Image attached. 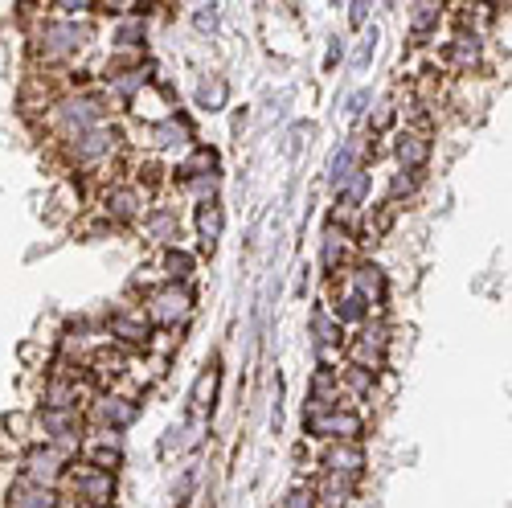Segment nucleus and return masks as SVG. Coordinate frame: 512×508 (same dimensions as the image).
<instances>
[{"label": "nucleus", "instance_id": "1", "mask_svg": "<svg viewBox=\"0 0 512 508\" xmlns=\"http://www.w3.org/2000/svg\"><path fill=\"white\" fill-rule=\"evenodd\" d=\"M304 431L308 435H320L328 443H357L361 431H365V422L361 414L345 410V406H304Z\"/></svg>", "mask_w": 512, "mask_h": 508}, {"label": "nucleus", "instance_id": "2", "mask_svg": "<svg viewBox=\"0 0 512 508\" xmlns=\"http://www.w3.org/2000/svg\"><path fill=\"white\" fill-rule=\"evenodd\" d=\"M107 111H111V103L103 95H66L54 103V127L66 140H74L78 132H87V127L107 123Z\"/></svg>", "mask_w": 512, "mask_h": 508}, {"label": "nucleus", "instance_id": "3", "mask_svg": "<svg viewBox=\"0 0 512 508\" xmlns=\"http://www.w3.org/2000/svg\"><path fill=\"white\" fill-rule=\"evenodd\" d=\"M189 312H193V291H189L185 283H160V287L148 295V324L177 328Z\"/></svg>", "mask_w": 512, "mask_h": 508}, {"label": "nucleus", "instance_id": "4", "mask_svg": "<svg viewBox=\"0 0 512 508\" xmlns=\"http://www.w3.org/2000/svg\"><path fill=\"white\" fill-rule=\"evenodd\" d=\"M386 345H390V328L381 324V320L377 324L365 320L357 328V336L349 341V365H357L365 373H377L381 365H386Z\"/></svg>", "mask_w": 512, "mask_h": 508}, {"label": "nucleus", "instance_id": "5", "mask_svg": "<svg viewBox=\"0 0 512 508\" xmlns=\"http://www.w3.org/2000/svg\"><path fill=\"white\" fill-rule=\"evenodd\" d=\"M82 46H87V29L74 25V21H46L37 33V50L46 54V62H62L70 54H78Z\"/></svg>", "mask_w": 512, "mask_h": 508}, {"label": "nucleus", "instance_id": "6", "mask_svg": "<svg viewBox=\"0 0 512 508\" xmlns=\"http://www.w3.org/2000/svg\"><path fill=\"white\" fill-rule=\"evenodd\" d=\"M78 504H111L115 500V476L103 468H91V463H78V468L66 472Z\"/></svg>", "mask_w": 512, "mask_h": 508}, {"label": "nucleus", "instance_id": "7", "mask_svg": "<svg viewBox=\"0 0 512 508\" xmlns=\"http://www.w3.org/2000/svg\"><path fill=\"white\" fill-rule=\"evenodd\" d=\"M25 480L29 484H41V488H54L58 480H66V472H70V459L58 451V447H50V443H41V447H33L29 455H25Z\"/></svg>", "mask_w": 512, "mask_h": 508}, {"label": "nucleus", "instance_id": "8", "mask_svg": "<svg viewBox=\"0 0 512 508\" xmlns=\"http://www.w3.org/2000/svg\"><path fill=\"white\" fill-rule=\"evenodd\" d=\"M119 148V132L111 123H95V127H87V132H78L74 140H70V156L78 160V164H91V160H103V156H111Z\"/></svg>", "mask_w": 512, "mask_h": 508}, {"label": "nucleus", "instance_id": "9", "mask_svg": "<svg viewBox=\"0 0 512 508\" xmlns=\"http://www.w3.org/2000/svg\"><path fill=\"white\" fill-rule=\"evenodd\" d=\"M394 152H398V164L406 168V173H418V168L431 160V132H426V123L402 127L398 140H394Z\"/></svg>", "mask_w": 512, "mask_h": 508}, {"label": "nucleus", "instance_id": "10", "mask_svg": "<svg viewBox=\"0 0 512 508\" xmlns=\"http://www.w3.org/2000/svg\"><path fill=\"white\" fill-rule=\"evenodd\" d=\"M91 418L99 422V431H123L127 422H136V402L123 394H99L91 402Z\"/></svg>", "mask_w": 512, "mask_h": 508}, {"label": "nucleus", "instance_id": "11", "mask_svg": "<svg viewBox=\"0 0 512 508\" xmlns=\"http://www.w3.org/2000/svg\"><path fill=\"white\" fill-rule=\"evenodd\" d=\"M320 463H324V472L361 480V472H365V447L361 443H328Z\"/></svg>", "mask_w": 512, "mask_h": 508}, {"label": "nucleus", "instance_id": "12", "mask_svg": "<svg viewBox=\"0 0 512 508\" xmlns=\"http://www.w3.org/2000/svg\"><path fill=\"white\" fill-rule=\"evenodd\" d=\"M111 332L119 336L123 345H132V349H144V345L152 341V324H148L144 312H119V316L111 320Z\"/></svg>", "mask_w": 512, "mask_h": 508}, {"label": "nucleus", "instance_id": "13", "mask_svg": "<svg viewBox=\"0 0 512 508\" xmlns=\"http://www.w3.org/2000/svg\"><path fill=\"white\" fill-rule=\"evenodd\" d=\"M349 287L361 295L365 304H377L381 295H386V275H381V267H373V263H357L349 271Z\"/></svg>", "mask_w": 512, "mask_h": 508}, {"label": "nucleus", "instance_id": "14", "mask_svg": "<svg viewBox=\"0 0 512 508\" xmlns=\"http://www.w3.org/2000/svg\"><path fill=\"white\" fill-rule=\"evenodd\" d=\"M103 201H107V218H111V222H136V218H140V209H144L140 189H127V185L111 189Z\"/></svg>", "mask_w": 512, "mask_h": 508}, {"label": "nucleus", "instance_id": "15", "mask_svg": "<svg viewBox=\"0 0 512 508\" xmlns=\"http://www.w3.org/2000/svg\"><path fill=\"white\" fill-rule=\"evenodd\" d=\"M328 316H332L336 324H365V320H369V304L361 300L353 287H345V291H336V295H332Z\"/></svg>", "mask_w": 512, "mask_h": 508}, {"label": "nucleus", "instance_id": "16", "mask_svg": "<svg viewBox=\"0 0 512 508\" xmlns=\"http://www.w3.org/2000/svg\"><path fill=\"white\" fill-rule=\"evenodd\" d=\"M443 58H447L451 70H476V66H480V37H472V33L451 37L447 50H443Z\"/></svg>", "mask_w": 512, "mask_h": 508}, {"label": "nucleus", "instance_id": "17", "mask_svg": "<svg viewBox=\"0 0 512 508\" xmlns=\"http://www.w3.org/2000/svg\"><path fill=\"white\" fill-rule=\"evenodd\" d=\"M353 259V238H349V230L345 226H328L324 230V267L328 271H340Z\"/></svg>", "mask_w": 512, "mask_h": 508}, {"label": "nucleus", "instance_id": "18", "mask_svg": "<svg viewBox=\"0 0 512 508\" xmlns=\"http://www.w3.org/2000/svg\"><path fill=\"white\" fill-rule=\"evenodd\" d=\"M9 508H58V492L21 480V484H13V492H9Z\"/></svg>", "mask_w": 512, "mask_h": 508}, {"label": "nucleus", "instance_id": "19", "mask_svg": "<svg viewBox=\"0 0 512 508\" xmlns=\"http://www.w3.org/2000/svg\"><path fill=\"white\" fill-rule=\"evenodd\" d=\"M144 87H148V66H127V70L111 74V95H119V99H136V95H144Z\"/></svg>", "mask_w": 512, "mask_h": 508}, {"label": "nucleus", "instance_id": "20", "mask_svg": "<svg viewBox=\"0 0 512 508\" xmlns=\"http://www.w3.org/2000/svg\"><path fill=\"white\" fill-rule=\"evenodd\" d=\"M197 234H201L205 250L218 246V238H222V205L218 201H201V209H197Z\"/></svg>", "mask_w": 512, "mask_h": 508}, {"label": "nucleus", "instance_id": "21", "mask_svg": "<svg viewBox=\"0 0 512 508\" xmlns=\"http://www.w3.org/2000/svg\"><path fill=\"white\" fill-rule=\"evenodd\" d=\"M127 369V357L119 353V349H99V353H91V361H87V377H99V381H107V377H119Z\"/></svg>", "mask_w": 512, "mask_h": 508}, {"label": "nucleus", "instance_id": "22", "mask_svg": "<svg viewBox=\"0 0 512 508\" xmlns=\"http://www.w3.org/2000/svg\"><path fill=\"white\" fill-rule=\"evenodd\" d=\"M189 140V123L185 119H160L156 127H152V144L156 148H177V144H185Z\"/></svg>", "mask_w": 512, "mask_h": 508}, {"label": "nucleus", "instance_id": "23", "mask_svg": "<svg viewBox=\"0 0 512 508\" xmlns=\"http://www.w3.org/2000/svg\"><path fill=\"white\" fill-rule=\"evenodd\" d=\"M213 168H218V152H213V148H197L193 156H185V160H181L177 173H181L185 181H193V177H209Z\"/></svg>", "mask_w": 512, "mask_h": 508}, {"label": "nucleus", "instance_id": "24", "mask_svg": "<svg viewBox=\"0 0 512 508\" xmlns=\"http://www.w3.org/2000/svg\"><path fill=\"white\" fill-rule=\"evenodd\" d=\"M336 381H340V390H349V394H357V398L373 394V373H365V369H357V365H340V369H336Z\"/></svg>", "mask_w": 512, "mask_h": 508}, {"label": "nucleus", "instance_id": "25", "mask_svg": "<svg viewBox=\"0 0 512 508\" xmlns=\"http://www.w3.org/2000/svg\"><path fill=\"white\" fill-rule=\"evenodd\" d=\"M439 17H443L439 5H418V9L410 13V33H414V41H422L426 33H431V29L439 25Z\"/></svg>", "mask_w": 512, "mask_h": 508}, {"label": "nucleus", "instance_id": "26", "mask_svg": "<svg viewBox=\"0 0 512 508\" xmlns=\"http://www.w3.org/2000/svg\"><path fill=\"white\" fill-rule=\"evenodd\" d=\"M164 275H168V283H185L193 275V259L185 250H168L164 254Z\"/></svg>", "mask_w": 512, "mask_h": 508}, {"label": "nucleus", "instance_id": "27", "mask_svg": "<svg viewBox=\"0 0 512 508\" xmlns=\"http://www.w3.org/2000/svg\"><path fill=\"white\" fill-rule=\"evenodd\" d=\"M336 332H340V324H336V320H332V316L320 308V312L312 316V341H316V345L328 353V345L336 341Z\"/></svg>", "mask_w": 512, "mask_h": 508}, {"label": "nucleus", "instance_id": "28", "mask_svg": "<svg viewBox=\"0 0 512 508\" xmlns=\"http://www.w3.org/2000/svg\"><path fill=\"white\" fill-rule=\"evenodd\" d=\"M148 238L173 242V238H177V214H168V209H160V214H152V218H148Z\"/></svg>", "mask_w": 512, "mask_h": 508}, {"label": "nucleus", "instance_id": "29", "mask_svg": "<svg viewBox=\"0 0 512 508\" xmlns=\"http://www.w3.org/2000/svg\"><path fill=\"white\" fill-rule=\"evenodd\" d=\"M213 390H218V369L209 365V369H205V373L197 377V390H193V406H201V410H205V406H213Z\"/></svg>", "mask_w": 512, "mask_h": 508}, {"label": "nucleus", "instance_id": "30", "mask_svg": "<svg viewBox=\"0 0 512 508\" xmlns=\"http://www.w3.org/2000/svg\"><path fill=\"white\" fill-rule=\"evenodd\" d=\"M222 99H226V87L218 78L213 82H201V91H197V103L205 107V111H213V107H222Z\"/></svg>", "mask_w": 512, "mask_h": 508}, {"label": "nucleus", "instance_id": "31", "mask_svg": "<svg viewBox=\"0 0 512 508\" xmlns=\"http://www.w3.org/2000/svg\"><path fill=\"white\" fill-rule=\"evenodd\" d=\"M115 41H119V46H140V41H144V21H123L119 29H115Z\"/></svg>", "mask_w": 512, "mask_h": 508}, {"label": "nucleus", "instance_id": "32", "mask_svg": "<svg viewBox=\"0 0 512 508\" xmlns=\"http://www.w3.org/2000/svg\"><path fill=\"white\" fill-rule=\"evenodd\" d=\"M283 508H316V492H312V484H308V488H304V484H300V488H291V492L283 496Z\"/></svg>", "mask_w": 512, "mask_h": 508}, {"label": "nucleus", "instance_id": "33", "mask_svg": "<svg viewBox=\"0 0 512 508\" xmlns=\"http://www.w3.org/2000/svg\"><path fill=\"white\" fill-rule=\"evenodd\" d=\"M185 185H189V193H197V197L213 201V193H218V173H209V177H193V181H185Z\"/></svg>", "mask_w": 512, "mask_h": 508}, {"label": "nucleus", "instance_id": "34", "mask_svg": "<svg viewBox=\"0 0 512 508\" xmlns=\"http://www.w3.org/2000/svg\"><path fill=\"white\" fill-rule=\"evenodd\" d=\"M414 185H418V173H406V168H402V173L394 177V185H390V201H402V193L410 197Z\"/></svg>", "mask_w": 512, "mask_h": 508}, {"label": "nucleus", "instance_id": "35", "mask_svg": "<svg viewBox=\"0 0 512 508\" xmlns=\"http://www.w3.org/2000/svg\"><path fill=\"white\" fill-rule=\"evenodd\" d=\"M373 50H377V29H369V33H365V41H361V46H357V66H365Z\"/></svg>", "mask_w": 512, "mask_h": 508}, {"label": "nucleus", "instance_id": "36", "mask_svg": "<svg viewBox=\"0 0 512 508\" xmlns=\"http://www.w3.org/2000/svg\"><path fill=\"white\" fill-rule=\"evenodd\" d=\"M197 25H201V29H213V25H218V13H213V9L205 13V9H201V13H197Z\"/></svg>", "mask_w": 512, "mask_h": 508}, {"label": "nucleus", "instance_id": "37", "mask_svg": "<svg viewBox=\"0 0 512 508\" xmlns=\"http://www.w3.org/2000/svg\"><path fill=\"white\" fill-rule=\"evenodd\" d=\"M365 107H369V95H365V91H361V95H357V99H353V115H365Z\"/></svg>", "mask_w": 512, "mask_h": 508}, {"label": "nucleus", "instance_id": "38", "mask_svg": "<svg viewBox=\"0 0 512 508\" xmlns=\"http://www.w3.org/2000/svg\"><path fill=\"white\" fill-rule=\"evenodd\" d=\"M365 13H369L365 5H353V9H349V17H353V21H365Z\"/></svg>", "mask_w": 512, "mask_h": 508}, {"label": "nucleus", "instance_id": "39", "mask_svg": "<svg viewBox=\"0 0 512 508\" xmlns=\"http://www.w3.org/2000/svg\"><path fill=\"white\" fill-rule=\"evenodd\" d=\"M74 508H111V504H74Z\"/></svg>", "mask_w": 512, "mask_h": 508}]
</instances>
